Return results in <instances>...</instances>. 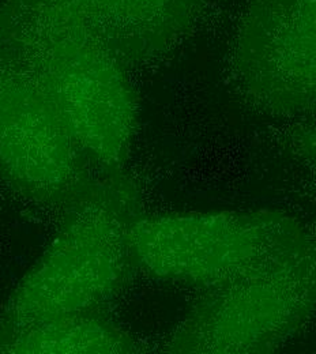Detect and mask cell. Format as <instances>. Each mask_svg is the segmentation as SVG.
Instances as JSON below:
<instances>
[{"label": "cell", "instance_id": "10", "mask_svg": "<svg viewBox=\"0 0 316 354\" xmlns=\"http://www.w3.org/2000/svg\"><path fill=\"white\" fill-rule=\"evenodd\" d=\"M4 1H6V0H0V7L4 4Z\"/></svg>", "mask_w": 316, "mask_h": 354}, {"label": "cell", "instance_id": "5", "mask_svg": "<svg viewBox=\"0 0 316 354\" xmlns=\"http://www.w3.org/2000/svg\"><path fill=\"white\" fill-rule=\"evenodd\" d=\"M81 150L22 56L0 41V175L33 195H53L78 169Z\"/></svg>", "mask_w": 316, "mask_h": 354}, {"label": "cell", "instance_id": "3", "mask_svg": "<svg viewBox=\"0 0 316 354\" xmlns=\"http://www.w3.org/2000/svg\"><path fill=\"white\" fill-rule=\"evenodd\" d=\"M316 307V241L216 286L185 317L168 349L175 353H263L282 346Z\"/></svg>", "mask_w": 316, "mask_h": 354}, {"label": "cell", "instance_id": "4", "mask_svg": "<svg viewBox=\"0 0 316 354\" xmlns=\"http://www.w3.org/2000/svg\"><path fill=\"white\" fill-rule=\"evenodd\" d=\"M124 250L126 229L106 213L77 218L21 279L0 328L80 315L100 304L119 283Z\"/></svg>", "mask_w": 316, "mask_h": 354}, {"label": "cell", "instance_id": "1", "mask_svg": "<svg viewBox=\"0 0 316 354\" xmlns=\"http://www.w3.org/2000/svg\"><path fill=\"white\" fill-rule=\"evenodd\" d=\"M0 41L37 75L81 151L108 165L126 158L136 130L133 88L71 0H6Z\"/></svg>", "mask_w": 316, "mask_h": 354}, {"label": "cell", "instance_id": "8", "mask_svg": "<svg viewBox=\"0 0 316 354\" xmlns=\"http://www.w3.org/2000/svg\"><path fill=\"white\" fill-rule=\"evenodd\" d=\"M297 150L308 161L316 164V130H310L301 138H297Z\"/></svg>", "mask_w": 316, "mask_h": 354}, {"label": "cell", "instance_id": "9", "mask_svg": "<svg viewBox=\"0 0 316 354\" xmlns=\"http://www.w3.org/2000/svg\"><path fill=\"white\" fill-rule=\"evenodd\" d=\"M303 3H304L306 11L308 10V15L313 19V22H308V25L316 36V0H303Z\"/></svg>", "mask_w": 316, "mask_h": 354}, {"label": "cell", "instance_id": "6", "mask_svg": "<svg viewBox=\"0 0 316 354\" xmlns=\"http://www.w3.org/2000/svg\"><path fill=\"white\" fill-rule=\"evenodd\" d=\"M133 351L116 327L85 313L0 328V353L97 354Z\"/></svg>", "mask_w": 316, "mask_h": 354}, {"label": "cell", "instance_id": "2", "mask_svg": "<svg viewBox=\"0 0 316 354\" xmlns=\"http://www.w3.org/2000/svg\"><path fill=\"white\" fill-rule=\"evenodd\" d=\"M307 237L279 212H219L150 217L126 229L127 250L157 277L220 286L289 252Z\"/></svg>", "mask_w": 316, "mask_h": 354}, {"label": "cell", "instance_id": "7", "mask_svg": "<svg viewBox=\"0 0 316 354\" xmlns=\"http://www.w3.org/2000/svg\"><path fill=\"white\" fill-rule=\"evenodd\" d=\"M172 0H71L91 28L106 40L134 33H154L165 21Z\"/></svg>", "mask_w": 316, "mask_h": 354}]
</instances>
